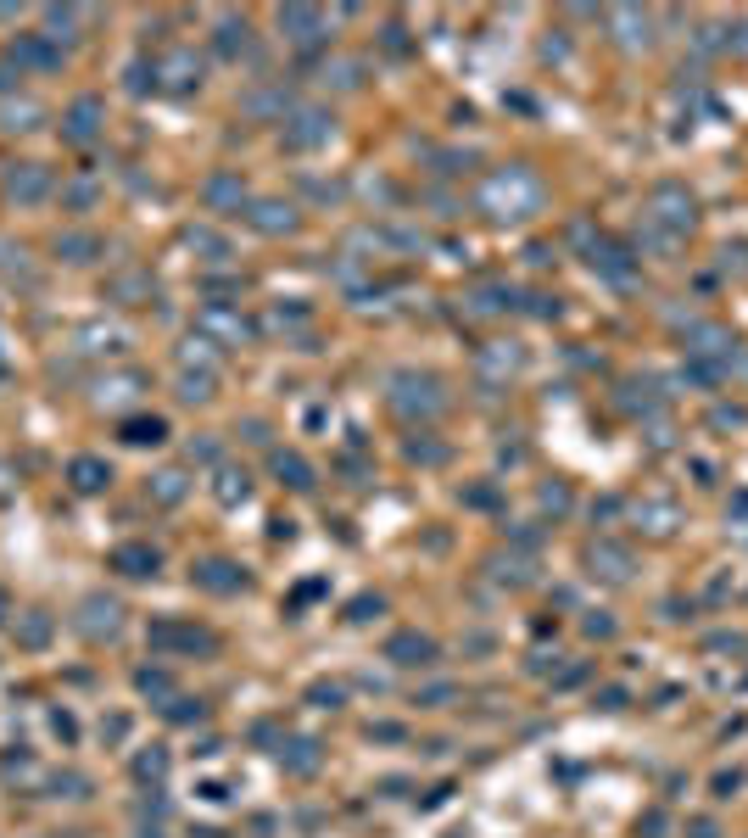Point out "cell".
Masks as SVG:
<instances>
[{"label": "cell", "mask_w": 748, "mask_h": 838, "mask_svg": "<svg viewBox=\"0 0 748 838\" xmlns=\"http://www.w3.org/2000/svg\"><path fill=\"white\" fill-rule=\"evenodd\" d=\"M78 626H85L90 637H101V632L112 637V632H118V604H112V598H90V604H85V620H78Z\"/></svg>", "instance_id": "7a4b0ae2"}, {"label": "cell", "mask_w": 748, "mask_h": 838, "mask_svg": "<svg viewBox=\"0 0 748 838\" xmlns=\"http://www.w3.org/2000/svg\"><path fill=\"white\" fill-rule=\"evenodd\" d=\"M61 251H73V263H85L90 251H95V241H90V235H68V241H61Z\"/></svg>", "instance_id": "30bf717a"}, {"label": "cell", "mask_w": 748, "mask_h": 838, "mask_svg": "<svg viewBox=\"0 0 748 838\" xmlns=\"http://www.w3.org/2000/svg\"><path fill=\"white\" fill-rule=\"evenodd\" d=\"M0 492H6V464H0Z\"/></svg>", "instance_id": "4fadbf2b"}, {"label": "cell", "mask_w": 748, "mask_h": 838, "mask_svg": "<svg viewBox=\"0 0 748 838\" xmlns=\"http://www.w3.org/2000/svg\"><path fill=\"white\" fill-rule=\"evenodd\" d=\"M0 610H6V598H0Z\"/></svg>", "instance_id": "5bb4252c"}, {"label": "cell", "mask_w": 748, "mask_h": 838, "mask_svg": "<svg viewBox=\"0 0 748 838\" xmlns=\"http://www.w3.org/2000/svg\"><path fill=\"white\" fill-rule=\"evenodd\" d=\"M151 643H157V648H207L213 637H207V632H191V626H151Z\"/></svg>", "instance_id": "5b68a950"}, {"label": "cell", "mask_w": 748, "mask_h": 838, "mask_svg": "<svg viewBox=\"0 0 748 838\" xmlns=\"http://www.w3.org/2000/svg\"><path fill=\"white\" fill-rule=\"evenodd\" d=\"M68 475H73V487H78V492H101V487L112 481V470L101 464V458H73V470H68Z\"/></svg>", "instance_id": "8992f818"}, {"label": "cell", "mask_w": 748, "mask_h": 838, "mask_svg": "<svg viewBox=\"0 0 748 838\" xmlns=\"http://www.w3.org/2000/svg\"><path fill=\"white\" fill-rule=\"evenodd\" d=\"M45 632H51V620H39V615L23 626V637H28V643H45Z\"/></svg>", "instance_id": "7c38bea8"}, {"label": "cell", "mask_w": 748, "mask_h": 838, "mask_svg": "<svg viewBox=\"0 0 748 838\" xmlns=\"http://www.w3.org/2000/svg\"><path fill=\"white\" fill-rule=\"evenodd\" d=\"M179 492H184V487H179V475H157V497H162V503H174Z\"/></svg>", "instance_id": "8fae6325"}, {"label": "cell", "mask_w": 748, "mask_h": 838, "mask_svg": "<svg viewBox=\"0 0 748 838\" xmlns=\"http://www.w3.org/2000/svg\"><path fill=\"white\" fill-rule=\"evenodd\" d=\"M6 191H12L17 201H39V196L51 191V179H45V168H39V162H23V168L12 174V185H6Z\"/></svg>", "instance_id": "6da1fadb"}, {"label": "cell", "mask_w": 748, "mask_h": 838, "mask_svg": "<svg viewBox=\"0 0 748 838\" xmlns=\"http://www.w3.org/2000/svg\"><path fill=\"white\" fill-rule=\"evenodd\" d=\"M112 564H118L123 576H151V571H157V554L140 548V542H123V548L112 554Z\"/></svg>", "instance_id": "277c9868"}, {"label": "cell", "mask_w": 748, "mask_h": 838, "mask_svg": "<svg viewBox=\"0 0 748 838\" xmlns=\"http://www.w3.org/2000/svg\"><path fill=\"white\" fill-rule=\"evenodd\" d=\"M391 654H397L402 665H419V660H430V643L425 637H397V643H391Z\"/></svg>", "instance_id": "52a82bcc"}, {"label": "cell", "mask_w": 748, "mask_h": 838, "mask_svg": "<svg viewBox=\"0 0 748 838\" xmlns=\"http://www.w3.org/2000/svg\"><path fill=\"white\" fill-rule=\"evenodd\" d=\"M123 436H129V442H162V419H129Z\"/></svg>", "instance_id": "ba28073f"}, {"label": "cell", "mask_w": 748, "mask_h": 838, "mask_svg": "<svg viewBox=\"0 0 748 838\" xmlns=\"http://www.w3.org/2000/svg\"><path fill=\"white\" fill-rule=\"evenodd\" d=\"M95 118H101V101H95V95H85V101H78V107L68 112V140H78V145L95 140Z\"/></svg>", "instance_id": "3957f363"}, {"label": "cell", "mask_w": 748, "mask_h": 838, "mask_svg": "<svg viewBox=\"0 0 748 838\" xmlns=\"http://www.w3.org/2000/svg\"><path fill=\"white\" fill-rule=\"evenodd\" d=\"M201 581H207V587H218V593L240 587V576H230V564H201Z\"/></svg>", "instance_id": "9c48e42d"}]
</instances>
